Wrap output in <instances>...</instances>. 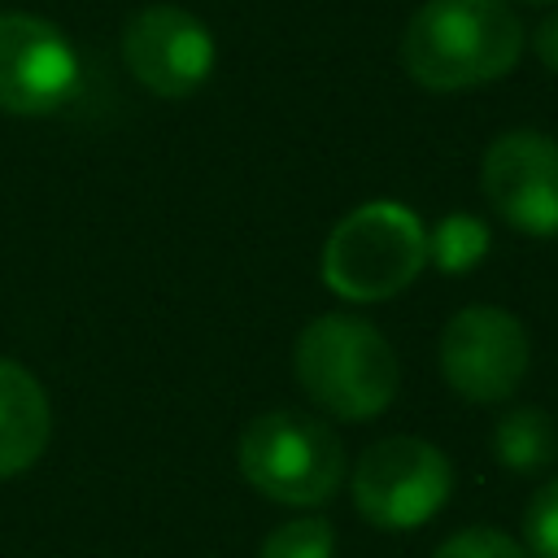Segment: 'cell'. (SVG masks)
<instances>
[{
	"label": "cell",
	"mask_w": 558,
	"mask_h": 558,
	"mask_svg": "<svg viewBox=\"0 0 558 558\" xmlns=\"http://www.w3.org/2000/svg\"><path fill=\"white\" fill-rule=\"evenodd\" d=\"M257 558H336V532H331L327 519L301 514V519L279 523V527L262 541Z\"/></svg>",
	"instance_id": "cell-13"
},
{
	"label": "cell",
	"mask_w": 558,
	"mask_h": 558,
	"mask_svg": "<svg viewBox=\"0 0 558 558\" xmlns=\"http://www.w3.org/2000/svg\"><path fill=\"white\" fill-rule=\"evenodd\" d=\"M78 87V57L61 26L35 13H0V113L44 118Z\"/></svg>",
	"instance_id": "cell-8"
},
{
	"label": "cell",
	"mask_w": 558,
	"mask_h": 558,
	"mask_svg": "<svg viewBox=\"0 0 558 558\" xmlns=\"http://www.w3.org/2000/svg\"><path fill=\"white\" fill-rule=\"evenodd\" d=\"M488 244H493L488 222L466 209H453L427 231V262L440 275H466L488 257Z\"/></svg>",
	"instance_id": "cell-12"
},
{
	"label": "cell",
	"mask_w": 558,
	"mask_h": 558,
	"mask_svg": "<svg viewBox=\"0 0 558 558\" xmlns=\"http://www.w3.org/2000/svg\"><path fill=\"white\" fill-rule=\"evenodd\" d=\"M493 453L501 466L527 475V471H541L558 458V432H554V418L545 410H532V405H519L510 414L497 418L493 427Z\"/></svg>",
	"instance_id": "cell-11"
},
{
	"label": "cell",
	"mask_w": 558,
	"mask_h": 558,
	"mask_svg": "<svg viewBox=\"0 0 558 558\" xmlns=\"http://www.w3.org/2000/svg\"><path fill=\"white\" fill-rule=\"evenodd\" d=\"M349 488L366 523L405 532L440 514L453 493V466L423 436H384L357 458Z\"/></svg>",
	"instance_id": "cell-5"
},
{
	"label": "cell",
	"mask_w": 558,
	"mask_h": 558,
	"mask_svg": "<svg viewBox=\"0 0 558 558\" xmlns=\"http://www.w3.org/2000/svg\"><path fill=\"white\" fill-rule=\"evenodd\" d=\"M532 52H536V61H541L549 74H558V9L545 13L541 26L532 31Z\"/></svg>",
	"instance_id": "cell-16"
},
{
	"label": "cell",
	"mask_w": 558,
	"mask_h": 558,
	"mask_svg": "<svg viewBox=\"0 0 558 558\" xmlns=\"http://www.w3.org/2000/svg\"><path fill=\"white\" fill-rule=\"evenodd\" d=\"M480 183L488 205L523 235H558V140L541 131H506L488 144Z\"/></svg>",
	"instance_id": "cell-9"
},
{
	"label": "cell",
	"mask_w": 558,
	"mask_h": 558,
	"mask_svg": "<svg viewBox=\"0 0 558 558\" xmlns=\"http://www.w3.org/2000/svg\"><path fill=\"white\" fill-rule=\"evenodd\" d=\"M122 61L144 92L161 100H183L201 92L214 74L218 48L196 13L179 4H144L122 31Z\"/></svg>",
	"instance_id": "cell-7"
},
{
	"label": "cell",
	"mask_w": 558,
	"mask_h": 558,
	"mask_svg": "<svg viewBox=\"0 0 558 558\" xmlns=\"http://www.w3.org/2000/svg\"><path fill=\"white\" fill-rule=\"evenodd\" d=\"M532 4H549V0H532Z\"/></svg>",
	"instance_id": "cell-17"
},
{
	"label": "cell",
	"mask_w": 558,
	"mask_h": 558,
	"mask_svg": "<svg viewBox=\"0 0 558 558\" xmlns=\"http://www.w3.org/2000/svg\"><path fill=\"white\" fill-rule=\"evenodd\" d=\"M532 362L523 323L497 305H466L440 331V375L475 405H497L514 397Z\"/></svg>",
	"instance_id": "cell-6"
},
{
	"label": "cell",
	"mask_w": 558,
	"mask_h": 558,
	"mask_svg": "<svg viewBox=\"0 0 558 558\" xmlns=\"http://www.w3.org/2000/svg\"><path fill=\"white\" fill-rule=\"evenodd\" d=\"M523 22L506 0H423L401 35V65L427 92H466L510 74Z\"/></svg>",
	"instance_id": "cell-1"
},
{
	"label": "cell",
	"mask_w": 558,
	"mask_h": 558,
	"mask_svg": "<svg viewBox=\"0 0 558 558\" xmlns=\"http://www.w3.org/2000/svg\"><path fill=\"white\" fill-rule=\"evenodd\" d=\"M432 558H532V554L497 527H466V532H453Z\"/></svg>",
	"instance_id": "cell-15"
},
{
	"label": "cell",
	"mask_w": 558,
	"mask_h": 558,
	"mask_svg": "<svg viewBox=\"0 0 558 558\" xmlns=\"http://www.w3.org/2000/svg\"><path fill=\"white\" fill-rule=\"evenodd\" d=\"M240 471L279 506H318L344 480V445L323 418L270 410L240 432Z\"/></svg>",
	"instance_id": "cell-4"
},
{
	"label": "cell",
	"mask_w": 558,
	"mask_h": 558,
	"mask_svg": "<svg viewBox=\"0 0 558 558\" xmlns=\"http://www.w3.org/2000/svg\"><path fill=\"white\" fill-rule=\"evenodd\" d=\"M52 436V405L44 384L13 357H0V480L39 462Z\"/></svg>",
	"instance_id": "cell-10"
},
{
	"label": "cell",
	"mask_w": 558,
	"mask_h": 558,
	"mask_svg": "<svg viewBox=\"0 0 558 558\" xmlns=\"http://www.w3.org/2000/svg\"><path fill=\"white\" fill-rule=\"evenodd\" d=\"M292 371L305 397L331 418L362 423L392 405L401 362L384 331L357 314H318L301 327Z\"/></svg>",
	"instance_id": "cell-2"
},
{
	"label": "cell",
	"mask_w": 558,
	"mask_h": 558,
	"mask_svg": "<svg viewBox=\"0 0 558 558\" xmlns=\"http://www.w3.org/2000/svg\"><path fill=\"white\" fill-rule=\"evenodd\" d=\"M523 541L532 558H558V475L532 493L523 514Z\"/></svg>",
	"instance_id": "cell-14"
},
{
	"label": "cell",
	"mask_w": 558,
	"mask_h": 558,
	"mask_svg": "<svg viewBox=\"0 0 558 558\" xmlns=\"http://www.w3.org/2000/svg\"><path fill=\"white\" fill-rule=\"evenodd\" d=\"M427 266V227L401 201H366L349 209L323 244V283L353 305L405 292Z\"/></svg>",
	"instance_id": "cell-3"
}]
</instances>
